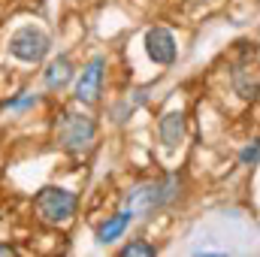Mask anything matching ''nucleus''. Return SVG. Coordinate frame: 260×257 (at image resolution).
<instances>
[{
  "label": "nucleus",
  "instance_id": "1",
  "mask_svg": "<svg viewBox=\"0 0 260 257\" xmlns=\"http://www.w3.org/2000/svg\"><path fill=\"white\" fill-rule=\"evenodd\" d=\"M182 197V176L179 173H167L164 179H148V182H136L124 191L121 209H127L136 218H151L154 212L173 206Z\"/></svg>",
  "mask_w": 260,
  "mask_h": 257
},
{
  "label": "nucleus",
  "instance_id": "2",
  "mask_svg": "<svg viewBox=\"0 0 260 257\" xmlns=\"http://www.w3.org/2000/svg\"><path fill=\"white\" fill-rule=\"evenodd\" d=\"M52 130H55V142L73 157H82V154H88L97 145V121L88 112L76 109V106L61 109L55 115Z\"/></svg>",
  "mask_w": 260,
  "mask_h": 257
},
{
  "label": "nucleus",
  "instance_id": "3",
  "mask_svg": "<svg viewBox=\"0 0 260 257\" xmlns=\"http://www.w3.org/2000/svg\"><path fill=\"white\" fill-rule=\"evenodd\" d=\"M76 209H79V194L61 185H46L34 197V212L49 227H61L67 221H73Z\"/></svg>",
  "mask_w": 260,
  "mask_h": 257
},
{
  "label": "nucleus",
  "instance_id": "4",
  "mask_svg": "<svg viewBox=\"0 0 260 257\" xmlns=\"http://www.w3.org/2000/svg\"><path fill=\"white\" fill-rule=\"evenodd\" d=\"M6 49L21 64H43L49 58V52H52V37L37 24H24L9 37Z\"/></svg>",
  "mask_w": 260,
  "mask_h": 257
},
{
  "label": "nucleus",
  "instance_id": "5",
  "mask_svg": "<svg viewBox=\"0 0 260 257\" xmlns=\"http://www.w3.org/2000/svg\"><path fill=\"white\" fill-rule=\"evenodd\" d=\"M103 79H106V58L103 55H94L88 64L82 67V73L76 79L73 100L79 106H97L100 103V94H103Z\"/></svg>",
  "mask_w": 260,
  "mask_h": 257
},
{
  "label": "nucleus",
  "instance_id": "6",
  "mask_svg": "<svg viewBox=\"0 0 260 257\" xmlns=\"http://www.w3.org/2000/svg\"><path fill=\"white\" fill-rule=\"evenodd\" d=\"M145 55H148V61H154L157 67L176 64V58H179V43H176L173 30H167V27H160V24L148 27V30H145Z\"/></svg>",
  "mask_w": 260,
  "mask_h": 257
},
{
  "label": "nucleus",
  "instance_id": "7",
  "mask_svg": "<svg viewBox=\"0 0 260 257\" xmlns=\"http://www.w3.org/2000/svg\"><path fill=\"white\" fill-rule=\"evenodd\" d=\"M185 136H188V118H185V112L173 109V112H167L157 121V139H160V145L167 151H176L185 142Z\"/></svg>",
  "mask_w": 260,
  "mask_h": 257
},
{
  "label": "nucleus",
  "instance_id": "8",
  "mask_svg": "<svg viewBox=\"0 0 260 257\" xmlns=\"http://www.w3.org/2000/svg\"><path fill=\"white\" fill-rule=\"evenodd\" d=\"M230 82H233V91L242 97V100H257L260 97V67L251 61H242V64L233 67L230 73Z\"/></svg>",
  "mask_w": 260,
  "mask_h": 257
},
{
  "label": "nucleus",
  "instance_id": "9",
  "mask_svg": "<svg viewBox=\"0 0 260 257\" xmlns=\"http://www.w3.org/2000/svg\"><path fill=\"white\" fill-rule=\"evenodd\" d=\"M73 76H76V67L73 61L67 58V55H58V58H52L46 70H43V85L49 88V91H61L67 88L70 82H73Z\"/></svg>",
  "mask_w": 260,
  "mask_h": 257
},
{
  "label": "nucleus",
  "instance_id": "10",
  "mask_svg": "<svg viewBox=\"0 0 260 257\" xmlns=\"http://www.w3.org/2000/svg\"><path fill=\"white\" fill-rule=\"evenodd\" d=\"M130 221H133V215H130L127 209H121V212L109 215V218L97 227V242H100V245H112L115 239H121V236H124V230H127Z\"/></svg>",
  "mask_w": 260,
  "mask_h": 257
},
{
  "label": "nucleus",
  "instance_id": "11",
  "mask_svg": "<svg viewBox=\"0 0 260 257\" xmlns=\"http://www.w3.org/2000/svg\"><path fill=\"white\" fill-rule=\"evenodd\" d=\"M37 103H40V94H34V91H21L18 97H9V100L3 103V109H9V112H24V109L37 106Z\"/></svg>",
  "mask_w": 260,
  "mask_h": 257
},
{
  "label": "nucleus",
  "instance_id": "12",
  "mask_svg": "<svg viewBox=\"0 0 260 257\" xmlns=\"http://www.w3.org/2000/svg\"><path fill=\"white\" fill-rule=\"evenodd\" d=\"M118 254L121 257H154L157 254V248H154L151 242H145V239H133V242H127Z\"/></svg>",
  "mask_w": 260,
  "mask_h": 257
},
{
  "label": "nucleus",
  "instance_id": "13",
  "mask_svg": "<svg viewBox=\"0 0 260 257\" xmlns=\"http://www.w3.org/2000/svg\"><path fill=\"white\" fill-rule=\"evenodd\" d=\"M239 164H242V167H257L260 164V136L251 139V142L239 151Z\"/></svg>",
  "mask_w": 260,
  "mask_h": 257
},
{
  "label": "nucleus",
  "instance_id": "14",
  "mask_svg": "<svg viewBox=\"0 0 260 257\" xmlns=\"http://www.w3.org/2000/svg\"><path fill=\"white\" fill-rule=\"evenodd\" d=\"M12 254V248H9V245H0V257H9Z\"/></svg>",
  "mask_w": 260,
  "mask_h": 257
}]
</instances>
